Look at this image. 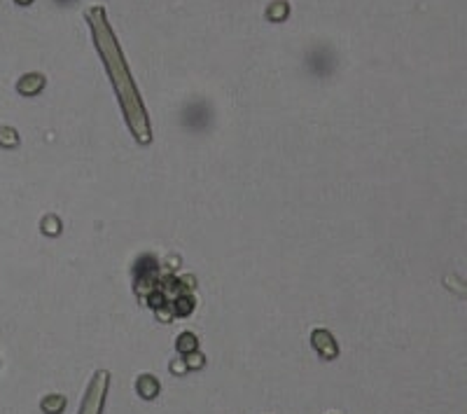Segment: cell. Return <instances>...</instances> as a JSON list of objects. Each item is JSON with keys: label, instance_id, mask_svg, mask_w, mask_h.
I'll return each instance as SVG.
<instances>
[{"label": "cell", "instance_id": "obj_1", "mask_svg": "<svg viewBox=\"0 0 467 414\" xmlns=\"http://www.w3.org/2000/svg\"><path fill=\"white\" fill-rule=\"evenodd\" d=\"M192 347H194V337L192 335H182L180 342H178V349H185L187 351V349H192Z\"/></svg>", "mask_w": 467, "mask_h": 414}]
</instances>
